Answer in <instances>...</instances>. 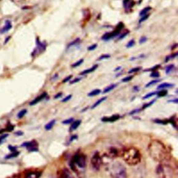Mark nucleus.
Returning <instances> with one entry per match:
<instances>
[{"mask_svg": "<svg viewBox=\"0 0 178 178\" xmlns=\"http://www.w3.org/2000/svg\"><path fill=\"white\" fill-rule=\"evenodd\" d=\"M148 150L151 158L159 163H168L171 159V155L166 146L159 140L151 141Z\"/></svg>", "mask_w": 178, "mask_h": 178, "instance_id": "1", "label": "nucleus"}, {"mask_svg": "<svg viewBox=\"0 0 178 178\" xmlns=\"http://www.w3.org/2000/svg\"><path fill=\"white\" fill-rule=\"evenodd\" d=\"M123 160L129 166H135L141 161V155L140 151L134 147H129L122 152Z\"/></svg>", "mask_w": 178, "mask_h": 178, "instance_id": "2", "label": "nucleus"}, {"mask_svg": "<svg viewBox=\"0 0 178 178\" xmlns=\"http://www.w3.org/2000/svg\"><path fill=\"white\" fill-rule=\"evenodd\" d=\"M70 166L77 175L83 173L86 166V155L80 152L76 153L71 159Z\"/></svg>", "mask_w": 178, "mask_h": 178, "instance_id": "3", "label": "nucleus"}, {"mask_svg": "<svg viewBox=\"0 0 178 178\" xmlns=\"http://www.w3.org/2000/svg\"><path fill=\"white\" fill-rule=\"evenodd\" d=\"M155 173L157 178H172L174 171L168 163H159L156 167Z\"/></svg>", "mask_w": 178, "mask_h": 178, "instance_id": "4", "label": "nucleus"}, {"mask_svg": "<svg viewBox=\"0 0 178 178\" xmlns=\"http://www.w3.org/2000/svg\"><path fill=\"white\" fill-rule=\"evenodd\" d=\"M110 174L112 178H127L125 166L120 162H116L110 166Z\"/></svg>", "mask_w": 178, "mask_h": 178, "instance_id": "5", "label": "nucleus"}, {"mask_svg": "<svg viewBox=\"0 0 178 178\" xmlns=\"http://www.w3.org/2000/svg\"><path fill=\"white\" fill-rule=\"evenodd\" d=\"M123 28H124V24L120 22L118 25H117L115 30L113 31L112 32H109V33H105V35L102 37V40H109L115 38V37L118 36L119 34L121 33L122 29H123Z\"/></svg>", "mask_w": 178, "mask_h": 178, "instance_id": "6", "label": "nucleus"}, {"mask_svg": "<svg viewBox=\"0 0 178 178\" xmlns=\"http://www.w3.org/2000/svg\"><path fill=\"white\" fill-rule=\"evenodd\" d=\"M91 164L93 169L95 171H99L102 164V159L101 157L99 152H95L92 156Z\"/></svg>", "mask_w": 178, "mask_h": 178, "instance_id": "7", "label": "nucleus"}, {"mask_svg": "<svg viewBox=\"0 0 178 178\" xmlns=\"http://www.w3.org/2000/svg\"><path fill=\"white\" fill-rule=\"evenodd\" d=\"M36 44H37V47L32 53V56H34L36 54H40V53L44 51L46 49L47 44L45 43V42H41V41H40L38 38L36 39Z\"/></svg>", "mask_w": 178, "mask_h": 178, "instance_id": "8", "label": "nucleus"}, {"mask_svg": "<svg viewBox=\"0 0 178 178\" xmlns=\"http://www.w3.org/2000/svg\"><path fill=\"white\" fill-rule=\"evenodd\" d=\"M23 146H25L27 148V150L29 151H30V152H34V151L38 150V144L36 140H33L31 141V142L25 143Z\"/></svg>", "mask_w": 178, "mask_h": 178, "instance_id": "9", "label": "nucleus"}, {"mask_svg": "<svg viewBox=\"0 0 178 178\" xmlns=\"http://www.w3.org/2000/svg\"><path fill=\"white\" fill-rule=\"evenodd\" d=\"M41 175V172L38 171H29L25 175V178H40Z\"/></svg>", "mask_w": 178, "mask_h": 178, "instance_id": "10", "label": "nucleus"}, {"mask_svg": "<svg viewBox=\"0 0 178 178\" xmlns=\"http://www.w3.org/2000/svg\"><path fill=\"white\" fill-rule=\"evenodd\" d=\"M47 97V93L46 92H43V93H42V94L38 96V97H37L35 99L33 100L32 101H31L29 104H30V105H36L37 104V103H39V102H41L42 100H43L45 98Z\"/></svg>", "mask_w": 178, "mask_h": 178, "instance_id": "11", "label": "nucleus"}, {"mask_svg": "<svg viewBox=\"0 0 178 178\" xmlns=\"http://www.w3.org/2000/svg\"><path fill=\"white\" fill-rule=\"evenodd\" d=\"M60 178H74V177L68 169L64 168L61 171Z\"/></svg>", "mask_w": 178, "mask_h": 178, "instance_id": "12", "label": "nucleus"}, {"mask_svg": "<svg viewBox=\"0 0 178 178\" xmlns=\"http://www.w3.org/2000/svg\"><path fill=\"white\" fill-rule=\"evenodd\" d=\"M120 115H114L111 116H107V117H103L102 121L104 122H114L120 119Z\"/></svg>", "mask_w": 178, "mask_h": 178, "instance_id": "13", "label": "nucleus"}, {"mask_svg": "<svg viewBox=\"0 0 178 178\" xmlns=\"http://www.w3.org/2000/svg\"><path fill=\"white\" fill-rule=\"evenodd\" d=\"M12 28V24L9 20H6L5 22V25L1 30H0V33H5L7 31H9L10 28Z\"/></svg>", "mask_w": 178, "mask_h": 178, "instance_id": "14", "label": "nucleus"}, {"mask_svg": "<svg viewBox=\"0 0 178 178\" xmlns=\"http://www.w3.org/2000/svg\"><path fill=\"white\" fill-rule=\"evenodd\" d=\"M118 151L115 148H111L108 152V156L110 158H116L118 156Z\"/></svg>", "mask_w": 178, "mask_h": 178, "instance_id": "15", "label": "nucleus"}, {"mask_svg": "<svg viewBox=\"0 0 178 178\" xmlns=\"http://www.w3.org/2000/svg\"><path fill=\"white\" fill-rule=\"evenodd\" d=\"M81 123V120H76V121H73V123H72L71 126L70 127V131H75V130L77 128V127L80 126V124Z\"/></svg>", "mask_w": 178, "mask_h": 178, "instance_id": "16", "label": "nucleus"}, {"mask_svg": "<svg viewBox=\"0 0 178 178\" xmlns=\"http://www.w3.org/2000/svg\"><path fill=\"white\" fill-rule=\"evenodd\" d=\"M97 67H98V65H95L90 69H88V70H86L83 71H81V72L80 73V75H86V74L93 72L94 71L97 70Z\"/></svg>", "mask_w": 178, "mask_h": 178, "instance_id": "17", "label": "nucleus"}, {"mask_svg": "<svg viewBox=\"0 0 178 178\" xmlns=\"http://www.w3.org/2000/svg\"><path fill=\"white\" fill-rule=\"evenodd\" d=\"M174 86L173 84L171 83H161V85L157 87L158 89H166V88H171V87H172Z\"/></svg>", "mask_w": 178, "mask_h": 178, "instance_id": "18", "label": "nucleus"}, {"mask_svg": "<svg viewBox=\"0 0 178 178\" xmlns=\"http://www.w3.org/2000/svg\"><path fill=\"white\" fill-rule=\"evenodd\" d=\"M117 86H118V84H111V85L108 86L107 87H106V88L104 89L103 93L104 94H106V93H108L111 91H112V90L115 89Z\"/></svg>", "mask_w": 178, "mask_h": 178, "instance_id": "19", "label": "nucleus"}, {"mask_svg": "<svg viewBox=\"0 0 178 178\" xmlns=\"http://www.w3.org/2000/svg\"><path fill=\"white\" fill-rule=\"evenodd\" d=\"M55 123H56V120L55 119H53V120L50 121L48 123L46 124V126H45V129L46 131H50V130L54 127Z\"/></svg>", "mask_w": 178, "mask_h": 178, "instance_id": "20", "label": "nucleus"}, {"mask_svg": "<svg viewBox=\"0 0 178 178\" xmlns=\"http://www.w3.org/2000/svg\"><path fill=\"white\" fill-rule=\"evenodd\" d=\"M107 99V97H102V98H101L100 99H99L98 100H97L96 102H95L93 105V106L91 107V108L92 109H94L95 108H96L97 106H98L100 104H101V103H102V102H104L105 101V100Z\"/></svg>", "mask_w": 178, "mask_h": 178, "instance_id": "21", "label": "nucleus"}, {"mask_svg": "<svg viewBox=\"0 0 178 178\" xmlns=\"http://www.w3.org/2000/svg\"><path fill=\"white\" fill-rule=\"evenodd\" d=\"M100 93H101V90L99 89H96L93 90V91L89 93V94H88V96H89V97H95V96L100 94Z\"/></svg>", "mask_w": 178, "mask_h": 178, "instance_id": "22", "label": "nucleus"}, {"mask_svg": "<svg viewBox=\"0 0 178 178\" xmlns=\"http://www.w3.org/2000/svg\"><path fill=\"white\" fill-rule=\"evenodd\" d=\"M151 10V7L150 6H148V7H145V9H143L141 11H140L139 13V15L140 16H141V17H143V16H144L145 15L147 14V13L148 12H149L150 10Z\"/></svg>", "mask_w": 178, "mask_h": 178, "instance_id": "23", "label": "nucleus"}, {"mask_svg": "<svg viewBox=\"0 0 178 178\" xmlns=\"http://www.w3.org/2000/svg\"><path fill=\"white\" fill-rule=\"evenodd\" d=\"M80 42V38H76L75 40L74 41H73V42H70V43H69L68 44V47H67V48L68 49H69V48L70 47H73V46H74V45H76V44H77L79 42Z\"/></svg>", "mask_w": 178, "mask_h": 178, "instance_id": "24", "label": "nucleus"}, {"mask_svg": "<svg viewBox=\"0 0 178 178\" xmlns=\"http://www.w3.org/2000/svg\"><path fill=\"white\" fill-rule=\"evenodd\" d=\"M175 68V65H168L166 67V74H169L171 72H172V70H174Z\"/></svg>", "mask_w": 178, "mask_h": 178, "instance_id": "25", "label": "nucleus"}, {"mask_svg": "<svg viewBox=\"0 0 178 178\" xmlns=\"http://www.w3.org/2000/svg\"><path fill=\"white\" fill-rule=\"evenodd\" d=\"M167 94H168V92H167L166 90L162 89L161 90V91H159L156 93V95H157L159 97H165V96H166Z\"/></svg>", "mask_w": 178, "mask_h": 178, "instance_id": "26", "label": "nucleus"}, {"mask_svg": "<svg viewBox=\"0 0 178 178\" xmlns=\"http://www.w3.org/2000/svg\"><path fill=\"white\" fill-rule=\"evenodd\" d=\"M18 155H19V152H18V151H15V152H12V153L10 154V155H8L7 156H6V159L16 157H18Z\"/></svg>", "mask_w": 178, "mask_h": 178, "instance_id": "27", "label": "nucleus"}, {"mask_svg": "<svg viewBox=\"0 0 178 178\" xmlns=\"http://www.w3.org/2000/svg\"><path fill=\"white\" fill-rule=\"evenodd\" d=\"M83 62H84V59H83V58H81V59L79 60L78 61H77L75 63L73 64V65H72V67H73V68L77 67H79V66H80Z\"/></svg>", "mask_w": 178, "mask_h": 178, "instance_id": "28", "label": "nucleus"}, {"mask_svg": "<svg viewBox=\"0 0 178 178\" xmlns=\"http://www.w3.org/2000/svg\"><path fill=\"white\" fill-rule=\"evenodd\" d=\"M159 82H160V80H159V79H157V80H153V81L149 82V83H148L147 85H146L145 87H149L150 86L153 85H155V84H156L157 83H159Z\"/></svg>", "mask_w": 178, "mask_h": 178, "instance_id": "29", "label": "nucleus"}, {"mask_svg": "<svg viewBox=\"0 0 178 178\" xmlns=\"http://www.w3.org/2000/svg\"><path fill=\"white\" fill-rule=\"evenodd\" d=\"M26 112H27V110H25V109H24V110H21L19 113L18 114V117L19 118V119H21V118H22L24 116H25L26 114Z\"/></svg>", "mask_w": 178, "mask_h": 178, "instance_id": "30", "label": "nucleus"}, {"mask_svg": "<svg viewBox=\"0 0 178 178\" xmlns=\"http://www.w3.org/2000/svg\"><path fill=\"white\" fill-rule=\"evenodd\" d=\"M156 93H157V92H153L149 93V94H146L145 96H144V97H143V99H149L150 97H153V96L156 95Z\"/></svg>", "mask_w": 178, "mask_h": 178, "instance_id": "31", "label": "nucleus"}, {"mask_svg": "<svg viewBox=\"0 0 178 178\" xmlns=\"http://www.w3.org/2000/svg\"><path fill=\"white\" fill-rule=\"evenodd\" d=\"M177 53H175V54H171V55H168V56H167L166 58V60H165V62H168V61H169L170 60H172V58H175L177 56Z\"/></svg>", "mask_w": 178, "mask_h": 178, "instance_id": "32", "label": "nucleus"}, {"mask_svg": "<svg viewBox=\"0 0 178 178\" xmlns=\"http://www.w3.org/2000/svg\"><path fill=\"white\" fill-rule=\"evenodd\" d=\"M111 57V55L109 54H102L101 56L98 58V60H106L108 59Z\"/></svg>", "mask_w": 178, "mask_h": 178, "instance_id": "33", "label": "nucleus"}, {"mask_svg": "<svg viewBox=\"0 0 178 178\" xmlns=\"http://www.w3.org/2000/svg\"><path fill=\"white\" fill-rule=\"evenodd\" d=\"M140 70H141V67H137L133 68V69H132V70H130L128 71V73H129V74L135 73V72H137V71H140Z\"/></svg>", "mask_w": 178, "mask_h": 178, "instance_id": "34", "label": "nucleus"}, {"mask_svg": "<svg viewBox=\"0 0 178 178\" xmlns=\"http://www.w3.org/2000/svg\"><path fill=\"white\" fill-rule=\"evenodd\" d=\"M134 44H135V40H134L132 39V40H129L128 42V43L126 44V47L127 48H131V47H132L133 46H134Z\"/></svg>", "mask_w": 178, "mask_h": 178, "instance_id": "35", "label": "nucleus"}, {"mask_svg": "<svg viewBox=\"0 0 178 178\" xmlns=\"http://www.w3.org/2000/svg\"><path fill=\"white\" fill-rule=\"evenodd\" d=\"M134 78V76H127L125 78H124L123 79H122V82H123V83H127V82H129L132 80V78Z\"/></svg>", "mask_w": 178, "mask_h": 178, "instance_id": "36", "label": "nucleus"}, {"mask_svg": "<svg viewBox=\"0 0 178 178\" xmlns=\"http://www.w3.org/2000/svg\"><path fill=\"white\" fill-rule=\"evenodd\" d=\"M13 129H14V126H13L12 124L9 123V124H8L7 127H6V129H5V131H8V132H11Z\"/></svg>", "mask_w": 178, "mask_h": 178, "instance_id": "37", "label": "nucleus"}, {"mask_svg": "<svg viewBox=\"0 0 178 178\" xmlns=\"http://www.w3.org/2000/svg\"><path fill=\"white\" fill-rule=\"evenodd\" d=\"M73 121H74L73 118H70V119H66V120H64L62 122V123H63V124H65V125L70 124V123H73Z\"/></svg>", "mask_w": 178, "mask_h": 178, "instance_id": "38", "label": "nucleus"}, {"mask_svg": "<svg viewBox=\"0 0 178 178\" xmlns=\"http://www.w3.org/2000/svg\"><path fill=\"white\" fill-rule=\"evenodd\" d=\"M159 73L157 71H152V73L150 74V77H152V78H158L159 77Z\"/></svg>", "mask_w": 178, "mask_h": 178, "instance_id": "39", "label": "nucleus"}, {"mask_svg": "<svg viewBox=\"0 0 178 178\" xmlns=\"http://www.w3.org/2000/svg\"><path fill=\"white\" fill-rule=\"evenodd\" d=\"M155 100H152V101L151 102H150V103H147V104H145V105H144L143 106V108H142V110H144V109H146L147 108H148V107H150V106H151L154 103H155Z\"/></svg>", "mask_w": 178, "mask_h": 178, "instance_id": "40", "label": "nucleus"}, {"mask_svg": "<svg viewBox=\"0 0 178 178\" xmlns=\"http://www.w3.org/2000/svg\"><path fill=\"white\" fill-rule=\"evenodd\" d=\"M129 33V31H126L125 32V33H123V34H122L121 36H120V37H119L118 40H120L123 39L125 38V37L127 36V35H128Z\"/></svg>", "mask_w": 178, "mask_h": 178, "instance_id": "41", "label": "nucleus"}, {"mask_svg": "<svg viewBox=\"0 0 178 178\" xmlns=\"http://www.w3.org/2000/svg\"><path fill=\"white\" fill-rule=\"evenodd\" d=\"M97 47V44H93L91 45V46H90L88 47V50L89 51H93V50H95V49H96Z\"/></svg>", "mask_w": 178, "mask_h": 178, "instance_id": "42", "label": "nucleus"}, {"mask_svg": "<svg viewBox=\"0 0 178 178\" xmlns=\"http://www.w3.org/2000/svg\"><path fill=\"white\" fill-rule=\"evenodd\" d=\"M149 15H150L149 14H146V15H145L144 16H143L141 19H140V20H139V23H141V22H144V21H145L146 20L148 19V17H149Z\"/></svg>", "mask_w": 178, "mask_h": 178, "instance_id": "43", "label": "nucleus"}, {"mask_svg": "<svg viewBox=\"0 0 178 178\" xmlns=\"http://www.w3.org/2000/svg\"><path fill=\"white\" fill-rule=\"evenodd\" d=\"M147 40H148V38H146V37H141V38H140L139 40V43L143 44V43H145V42H147Z\"/></svg>", "mask_w": 178, "mask_h": 178, "instance_id": "44", "label": "nucleus"}, {"mask_svg": "<svg viewBox=\"0 0 178 178\" xmlns=\"http://www.w3.org/2000/svg\"><path fill=\"white\" fill-rule=\"evenodd\" d=\"M154 121H155V123H160V124H166L167 122H168L165 120H159V119H156V120H155Z\"/></svg>", "mask_w": 178, "mask_h": 178, "instance_id": "45", "label": "nucleus"}, {"mask_svg": "<svg viewBox=\"0 0 178 178\" xmlns=\"http://www.w3.org/2000/svg\"><path fill=\"white\" fill-rule=\"evenodd\" d=\"M81 80V78H75L74 80H73V81H70V84H75L76 83H78V82H79Z\"/></svg>", "mask_w": 178, "mask_h": 178, "instance_id": "46", "label": "nucleus"}, {"mask_svg": "<svg viewBox=\"0 0 178 178\" xmlns=\"http://www.w3.org/2000/svg\"><path fill=\"white\" fill-rule=\"evenodd\" d=\"M72 98V95H68V96H67V97H65L64 99H63V100H62V102L63 103H65V102H67V101H68L69 100H70V99Z\"/></svg>", "mask_w": 178, "mask_h": 178, "instance_id": "47", "label": "nucleus"}, {"mask_svg": "<svg viewBox=\"0 0 178 178\" xmlns=\"http://www.w3.org/2000/svg\"><path fill=\"white\" fill-rule=\"evenodd\" d=\"M72 77H73V76H68V77H66V78H65L64 79H63V83H67V82H68L72 78Z\"/></svg>", "mask_w": 178, "mask_h": 178, "instance_id": "48", "label": "nucleus"}, {"mask_svg": "<svg viewBox=\"0 0 178 178\" xmlns=\"http://www.w3.org/2000/svg\"><path fill=\"white\" fill-rule=\"evenodd\" d=\"M7 137H8V134H7L1 135V136H0V142H3V140L5 139V138H6Z\"/></svg>", "mask_w": 178, "mask_h": 178, "instance_id": "49", "label": "nucleus"}, {"mask_svg": "<svg viewBox=\"0 0 178 178\" xmlns=\"http://www.w3.org/2000/svg\"><path fill=\"white\" fill-rule=\"evenodd\" d=\"M8 178H21V175L20 174H14Z\"/></svg>", "mask_w": 178, "mask_h": 178, "instance_id": "50", "label": "nucleus"}, {"mask_svg": "<svg viewBox=\"0 0 178 178\" xmlns=\"http://www.w3.org/2000/svg\"><path fill=\"white\" fill-rule=\"evenodd\" d=\"M9 150L11 151V152H15V151H17L16 150V148L13 147V146H9Z\"/></svg>", "mask_w": 178, "mask_h": 178, "instance_id": "51", "label": "nucleus"}, {"mask_svg": "<svg viewBox=\"0 0 178 178\" xmlns=\"http://www.w3.org/2000/svg\"><path fill=\"white\" fill-rule=\"evenodd\" d=\"M63 95V94L61 92H60V93H58V94H57V95H55L54 96V99H58V98L61 97V96Z\"/></svg>", "mask_w": 178, "mask_h": 178, "instance_id": "52", "label": "nucleus"}, {"mask_svg": "<svg viewBox=\"0 0 178 178\" xmlns=\"http://www.w3.org/2000/svg\"><path fill=\"white\" fill-rule=\"evenodd\" d=\"M130 2V0H124L123 1V6L124 7L126 6V5L129 3V2Z\"/></svg>", "mask_w": 178, "mask_h": 178, "instance_id": "53", "label": "nucleus"}, {"mask_svg": "<svg viewBox=\"0 0 178 178\" xmlns=\"http://www.w3.org/2000/svg\"><path fill=\"white\" fill-rule=\"evenodd\" d=\"M140 110H135L134 111H132V112H130V115H133V114H134V113H136V112H140Z\"/></svg>", "mask_w": 178, "mask_h": 178, "instance_id": "54", "label": "nucleus"}, {"mask_svg": "<svg viewBox=\"0 0 178 178\" xmlns=\"http://www.w3.org/2000/svg\"><path fill=\"white\" fill-rule=\"evenodd\" d=\"M177 99H175L174 100H169V102H173V103H177Z\"/></svg>", "mask_w": 178, "mask_h": 178, "instance_id": "55", "label": "nucleus"}, {"mask_svg": "<svg viewBox=\"0 0 178 178\" xmlns=\"http://www.w3.org/2000/svg\"><path fill=\"white\" fill-rule=\"evenodd\" d=\"M133 89L135 90V91H138V90L139 89V88L137 86H135V87H134V88H133Z\"/></svg>", "mask_w": 178, "mask_h": 178, "instance_id": "56", "label": "nucleus"}, {"mask_svg": "<svg viewBox=\"0 0 178 178\" xmlns=\"http://www.w3.org/2000/svg\"><path fill=\"white\" fill-rule=\"evenodd\" d=\"M22 134H23V133H22V132H16V133H15V134H19V135H20V134L22 135Z\"/></svg>", "mask_w": 178, "mask_h": 178, "instance_id": "57", "label": "nucleus"}, {"mask_svg": "<svg viewBox=\"0 0 178 178\" xmlns=\"http://www.w3.org/2000/svg\"><path fill=\"white\" fill-rule=\"evenodd\" d=\"M121 67H118V68H117V69H116V70H115V71H117V70H120V69H121Z\"/></svg>", "mask_w": 178, "mask_h": 178, "instance_id": "58", "label": "nucleus"}, {"mask_svg": "<svg viewBox=\"0 0 178 178\" xmlns=\"http://www.w3.org/2000/svg\"><path fill=\"white\" fill-rule=\"evenodd\" d=\"M1 143H2V142H0V144H1Z\"/></svg>", "mask_w": 178, "mask_h": 178, "instance_id": "59", "label": "nucleus"}]
</instances>
